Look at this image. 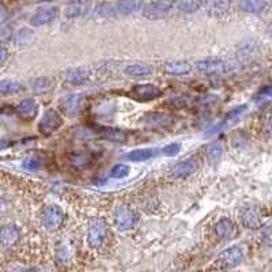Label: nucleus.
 Instances as JSON below:
<instances>
[{"label":"nucleus","mask_w":272,"mask_h":272,"mask_svg":"<svg viewBox=\"0 0 272 272\" xmlns=\"http://www.w3.org/2000/svg\"><path fill=\"white\" fill-rule=\"evenodd\" d=\"M109 241V229L104 220L91 219L87 229V244L91 249L100 251Z\"/></svg>","instance_id":"1"},{"label":"nucleus","mask_w":272,"mask_h":272,"mask_svg":"<svg viewBox=\"0 0 272 272\" xmlns=\"http://www.w3.org/2000/svg\"><path fill=\"white\" fill-rule=\"evenodd\" d=\"M244 257H245V252L241 246H231L218 256L214 267L215 269H229V268L237 267L238 264L242 263Z\"/></svg>","instance_id":"2"},{"label":"nucleus","mask_w":272,"mask_h":272,"mask_svg":"<svg viewBox=\"0 0 272 272\" xmlns=\"http://www.w3.org/2000/svg\"><path fill=\"white\" fill-rule=\"evenodd\" d=\"M138 214L128 206H120L114 211L113 220H114V226L120 231H127V230L134 229L135 225L138 223Z\"/></svg>","instance_id":"3"},{"label":"nucleus","mask_w":272,"mask_h":272,"mask_svg":"<svg viewBox=\"0 0 272 272\" xmlns=\"http://www.w3.org/2000/svg\"><path fill=\"white\" fill-rule=\"evenodd\" d=\"M61 120L60 114L55 110V109H48L47 112L44 113L41 120L38 124V131L43 135H52L55 131H57L61 127Z\"/></svg>","instance_id":"4"},{"label":"nucleus","mask_w":272,"mask_h":272,"mask_svg":"<svg viewBox=\"0 0 272 272\" xmlns=\"http://www.w3.org/2000/svg\"><path fill=\"white\" fill-rule=\"evenodd\" d=\"M65 215L63 210L59 206H49V207L44 211L43 222L44 226L48 230H57L60 229L63 223H64Z\"/></svg>","instance_id":"5"},{"label":"nucleus","mask_w":272,"mask_h":272,"mask_svg":"<svg viewBox=\"0 0 272 272\" xmlns=\"http://www.w3.org/2000/svg\"><path fill=\"white\" fill-rule=\"evenodd\" d=\"M172 9V3L168 0H156L142 9V14L148 19H161L166 17Z\"/></svg>","instance_id":"6"},{"label":"nucleus","mask_w":272,"mask_h":272,"mask_svg":"<svg viewBox=\"0 0 272 272\" xmlns=\"http://www.w3.org/2000/svg\"><path fill=\"white\" fill-rule=\"evenodd\" d=\"M143 123L148 130H162L173 126L174 119L168 113H148L143 119Z\"/></svg>","instance_id":"7"},{"label":"nucleus","mask_w":272,"mask_h":272,"mask_svg":"<svg viewBox=\"0 0 272 272\" xmlns=\"http://www.w3.org/2000/svg\"><path fill=\"white\" fill-rule=\"evenodd\" d=\"M83 101L85 97L83 94H71L68 97H65L64 100L60 102V109L63 110L64 114L69 117H73L79 114V112L82 110Z\"/></svg>","instance_id":"8"},{"label":"nucleus","mask_w":272,"mask_h":272,"mask_svg":"<svg viewBox=\"0 0 272 272\" xmlns=\"http://www.w3.org/2000/svg\"><path fill=\"white\" fill-rule=\"evenodd\" d=\"M162 91L158 89L154 85H136V86L132 89V97L135 100L143 101V102H147V101L157 100L158 97H161Z\"/></svg>","instance_id":"9"},{"label":"nucleus","mask_w":272,"mask_h":272,"mask_svg":"<svg viewBox=\"0 0 272 272\" xmlns=\"http://www.w3.org/2000/svg\"><path fill=\"white\" fill-rule=\"evenodd\" d=\"M227 65L225 61L219 59H206L196 63L195 68L202 73H216L220 71H227Z\"/></svg>","instance_id":"10"},{"label":"nucleus","mask_w":272,"mask_h":272,"mask_svg":"<svg viewBox=\"0 0 272 272\" xmlns=\"http://www.w3.org/2000/svg\"><path fill=\"white\" fill-rule=\"evenodd\" d=\"M199 168V162L196 160H185L178 162L172 170L173 177L176 178H185L190 174H193Z\"/></svg>","instance_id":"11"},{"label":"nucleus","mask_w":272,"mask_h":272,"mask_svg":"<svg viewBox=\"0 0 272 272\" xmlns=\"http://www.w3.org/2000/svg\"><path fill=\"white\" fill-rule=\"evenodd\" d=\"M37 112H38V105H37V102H35L34 100H31V98L23 100L15 106V113H17L21 119H23V120H31V119H34Z\"/></svg>","instance_id":"12"},{"label":"nucleus","mask_w":272,"mask_h":272,"mask_svg":"<svg viewBox=\"0 0 272 272\" xmlns=\"http://www.w3.org/2000/svg\"><path fill=\"white\" fill-rule=\"evenodd\" d=\"M19 237H21V233L15 225L9 223V225H5L2 227V246L5 249L15 245L19 241Z\"/></svg>","instance_id":"13"},{"label":"nucleus","mask_w":272,"mask_h":272,"mask_svg":"<svg viewBox=\"0 0 272 272\" xmlns=\"http://www.w3.org/2000/svg\"><path fill=\"white\" fill-rule=\"evenodd\" d=\"M241 222L248 229H259L261 226V216L256 208L246 207L241 211Z\"/></svg>","instance_id":"14"},{"label":"nucleus","mask_w":272,"mask_h":272,"mask_svg":"<svg viewBox=\"0 0 272 272\" xmlns=\"http://www.w3.org/2000/svg\"><path fill=\"white\" fill-rule=\"evenodd\" d=\"M57 10L55 7H47V9L38 10L37 13L31 17L30 23L33 26H43V25H48L56 18Z\"/></svg>","instance_id":"15"},{"label":"nucleus","mask_w":272,"mask_h":272,"mask_svg":"<svg viewBox=\"0 0 272 272\" xmlns=\"http://www.w3.org/2000/svg\"><path fill=\"white\" fill-rule=\"evenodd\" d=\"M89 78H90V72H89V69L83 68V67L68 69L65 72V81L71 83V85H75V86L86 83L89 81Z\"/></svg>","instance_id":"16"},{"label":"nucleus","mask_w":272,"mask_h":272,"mask_svg":"<svg viewBox=\"0 0 272 272\" xmlns=\"http://www.w3.org/2000/svg\"><path fill=\"white\" fill-rule=\"evenodd\" d=\"M214 233L216 237L226 240V238H231L234 234V223L227 218L220 219L219 222H216L214 226Z\"/></svg>","instance_id":"17"},{"label":"nucleus","mask_w":272,"mask_h":272,"mask_svg":"<svg viewBox=\"0 0 272 272\" xmlns=\"http://www.w3.org/2000/svg\"><path fill=\"white\" fill-rule=\"evenodd\" d=\"M267 6L265 0H240V9L245 13H261Z\"/></svg>","instance_id":"18"},{"label":"nucleus","mask_w":272,"mask_h":272,"mask_svg":"<svg viewBox=\"0 0 272 272\" xmlns=\"http://www.w3.org/2000/svg\"><path fill=\"white\" fill-rule=\"evenodd\" d=\"M165 71L170 75H185L190 71V65L186 61L181 60L169 61L168 64L165 65Z\"/></svg>","instance_id":"19"},{"label":"nucleus","mask_w":272,"mask_h":272,"mask_svg":"<svg viewBox=\"0 0 272 272\" xmlns=\"http://www.w3.org/2000/svg\"><path fill=\"white\" fill-rule=\"evenodd\" d=\"M140 9V0H119L116 11L123 15H128Z\"/></svg>","instance_id":"20"},{"label":"nucleus","mask_w":272,"mask_h":272,"mask_svg":"<svg viewBox=\"0 0 272 272\" xmlns=\"http://www.w3.org/2000/svg\"><path fill=\"white\" fill-rule=\"evenodd\" d=\"M23 90V86L17 81H11V79H3L0 82V93L3 95L17 94Z\"/></svg>","instance_id":"21"},{"label":"nucleus","mask_w":272,"mask_h":272,"mask_svg":"<svg viewBox=\"0 0 272 272\" xmlns=\"http://www.w3.org/2000/svg\"><path fill=\"white\" fill-rule=\"evenodd\" d=\"M154 154H156V150H151V148H138V150L128 152L127 160L132 162H140V161L150 160L151 157H154Z\"/></svg>","instance_id":"22"},{"label":"nucleus","mask_w":272,"mask_h":272,"mask_svg":"<svg viewBox=\"0 0 272 272\" xmlns=\"http://www.w3.org/2000/svg\"><path fill=\"white\" fill-rule=\"evenodd\" d=\"M90 162L91 157L87 152H73V154L69 156V164H71V166L76 169L86 168Z\"/></svg>","instance_id":"23"},{"label":"nucleus","mask_w":272,"mask_h":272,"mask_svg":"<svg viewBox=\"0 0 272 272\" xmlns=\"http://www.w3.org/2000/svg\"><path fill=\"white\" fill-rule=\"evenodd\" d=\"M126 72L131 76H147V75H151L152 73V67L147 64H131L126 68Z\"/></svg>","instance_id":"24"},{"label":"nucleus","mask_w":272,"mask_h":272,"mask_svg":"<svg viewBox=\"0 0 272 272\" xmlns=\"http://www.w3.org/2000/svg\"><path fill=\"white\" fill-rule=\"evenodd\" d=\"M230 2L231 0H210L208 2V10L214 15L225 14L230 7Z\"/></svg>","instance_id":"25"},{"label":"nucleus","mask_w":272,"mask_h":272,"mask_svg":"<svg viewBox=\"0 0 272 272\" xmlns=\"http://www.w3.org/2000/svg\"><path fill=\"white\" fill-rule=\"evenodd\" d=\"M102 136L106 140L113 143H124L127 140V134L124 131L114 130V128H109V130L102 131Z\"/></svg>","instance_id":"26"},{"label":"nucleus","mask_w":272,"mask_h":272,"mask_svg":"<svg viewBox=\"0 0 272 272\" xmlns=\"http://www.w3.org/2000/svg\"><path fill=\"white\" fill-rule=\"evenodd\" d=\"M89 11V6L85 5V3H73V5L68 6L65 9L64 14L65 17L68 18H76V17H82L85 14Z\"/></svg>","instance_id":"27"},{"label":"nucleus","mask_w":272,"mask_h":272,"mask_svg":"<svg viewBox=\"0 0 272 272\" xmlns=\"http://www.w3.org/2000/svg\"><path fill=\"white\" fill-rule=\"evenodd\" d=\"M202 7V0H178L177 9L182 13L190 14Z\"/></svg>","instance_id":"28"},{"label":"nucleus","mask_w":272,"mask_h":272,"mask_svg":"<svg viewBox=\"0 0 272 272\" xmlns=\"http://www.w3.org/2000/svg\"><path fill=\"white\" fill-rule=\"evenodd\" d=\"M223 154V146L220 143H214L210 146L207 151V158L211 164H216Z\"/></svg>","instance_id":"29"},{"label":"nucleus","mask_w":272,"mask_h":272,"mask_svg":"<svg viewBox=\"0 0 272 272\" xmlns=\"http://www.w3.org/2000/svg\"><path fill=\"white\" fill-rule=\"evenodd\" d=\"M257 53H259V49L253 44H248V45L240 49V56H241L242 60H251Z\"/></svg>","instance_id":"30"},{"label":"nucleus","mask_w":272,"mask_h":272,"mask_svg":"<svg viewBox=\"0 0 272 272\" xmlns=\"http://www.w3.org/2000/svg\"><path fill=\"white\" fill-rule=\"evenodd\" d=\"M22 166L26 169V170H29V172H37V170L41 169V162H40L37 157L30 156L26 157L25 160L22 161Z\"/></svg>","instance_id":"31"},{"label":"nucleus","mask_w":272,"mask_h":272,"mask_svg":"<svg viewBox=\"0 0 272 272\" xmlns=\"http://www.w3.org/2000/svg\"><path fill=\"white\" fill-rule=\"evenodd\" d=\"M49 87H51V82L48 78H37L34 79V82L31 83V89L35 93H45V91L49 90Z\"/></svg>","instance_id":"32"},{"label":"nucleus","mask_w":272,"mask_h":272,"mask_svg":"<svg viewBox=\"0 0 272 272\" xmlns=\"http://www.w3.org/2000/svg\"><path fill=\"white\" fill-rule=\"evenodd\" d=\"M245 109H246V105H241V106H237V108H234L233 110H230V112L227 113V116L225 117V120L222 121V127H225L226 124H230L231 121L237 120L238 117L241 116L242 113H244Z\"/></svg>","instance_id":"33"},{"label":"nucleus","mask_w":272,"mask_h":272,"mask_svg":"<svg viewBox=\"0 0 272 272\" xmlns=\"http://www.w3.org/2000/svg\"><path fill=\"white\" fill-rule=\"evenodd\" d=\"M110 174H112V177L114 178H124L130 174V168H128L127 165L117 164L113 166Z\"/></svg>","instance_id":"34"},{"label":"nucleus","mask_w":272,"mask_h":272,"mask_svg":"<svg viewBox=\"0 0 272 272\" xmlns=\"http://www.w3.org/2000/svg\"><path fill=\"white\" fill-rule=\"evenodd\" d=\"M169 105H170L172 108H184V106L188 105V97H185V95L174 97V98L169 101Z\"/></svg>","instance_id":"35"},{"label":"nucleus","mask_w":272,"mask_h":272,"mask_svg":"<svg viewBox=\"0 0 272 272\" xmlns=\"http://www.w3.org/2000/svg\"><path fill=\"white\" fill-rule=\"evenodd\" d=\"M178 151H180V144L178 143H170V144H168V146H165L162 148V152L168 157L176 156Z\"/></svg>","instance_id":"36"},{"label":"nucleus","mask_w":272,"mask_h":272,"mask_svg":"<svg viewBox=\"0 0 272 272\" xmlns=\"http://www.w3.org/2000/svg\"><path fill=\"white\" fill-rule=\"evenodd\" d=\"M263 130H264V132H265V135L272 136V109L267 113V116H265V119H264Z\"/></svg>","instance_id":"37"},{"label":"nucleus","mask_w":272,"mask_h":272,"mask_svg":"<svg viewBox=\"0 0 272 272\" xmlns=\"http://www.w3.org/2000/svg\"><path fill=\"white\" fill-rule=\"evenodd\" d=\"M261 242L265 246H272V227H268L261 234Z\"/></svg>","instance_id":"38"},{"label":"nucleus","mask_w":272,"mask_h":272,"mask_svg":"<svg viewBox=\"0 0 272 272\" xmlns=\"http://www.w3.org/2000/svg\"><path fill=\"white\" fill-rule=\"evenodd\" d=\"M27 37H29V38H33V34H31L29 30H22L17 37L18 44H19V45H25V44H26V41H25V40H26Z\"/></svg>","instance_id":"39"},{"label":"nucleus","mask_w":272,"mask_h":272,"mask_svg":"<svg viewBox=\"0 0 272 272\" xmlns=\"http://www.w3.org/2000/svg\"><path fill=\"white\" fill-rule=\"evenodd\" d=\"M259 95L260 97H267V95H272V86L263 89V90L259 93Z\"/></svg>","instance_id":"40"},{"label":"nucleus","mask_w":272,"mask_h":272,"mask_svg":"<svg viewBox=\"0 0 272 272\" xmlns=\"http://www.w3.org/2000/svg\"><path fill=\"white\" fill-rule=\"evenodd\" d=\"M15 272H40L37 268H22V269H17Z\"/></svg>","instance_id":"41"},{"label":"nucleus","mask_w":272,"mask_h":272,"mask_svg":"<svg viewBox=\"0 0 272 272\" xmlns=\"http://www.w3.org/2000/svg\"><path fill=\"white\" fill-rule=\"evenodd\" d=\"M6 59H7V53H6V48L3 47L2 48V59H0V63L3 64V63L6 61Z\"/></svg>","instance_id":"42"}]
</instances>
